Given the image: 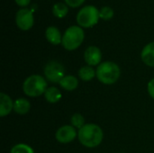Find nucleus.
<instances>
[{"instance_id": "f257e3e1", "label": "nucleus", "mask_w": 154, "mask_h": 153, "mask_svg": "<svg viewBox=\"0 0 154 153\" xmlns=\"http://www.w3.org/2000/svg\"><path fill=\"white\" fill-rule=\"evenodd\" d=\"M104 138L103 130L96 124H86L78 131L79 142L87 148H96L101 144Z\"/></svg>"}, {"instance_id": "f03ea898", "label": "nucleus", "mask_w": 154, "mask_h": 153, "mask_svg": "<svg viewBox=\"0 0 154 153\" xmlns=\"http://www.w3.org/2000/svg\"><path fill=\"white\" fill-rule=\"evenodd\" d=\"M97 79L105 85H113L120 78L121 70L119 66L113 61L101 62L96 69Z\"/></svg>"}, {"instance_id": "7ed1b4c3", "label": "nucleus", "mask_w": 154, "mask_h": 153, "mask_svg": "<svg viewBox=\"0 0 154 153\" xmlns=\"http://www.w3.org/2000/svg\"><path fill=\"white\" fill-rule=\"evenodd\" d=\"M48 84L46 78L41 75H32L23 83V91L29 97H38L44 95Z\"/></svg>"}, {"instance_id": "20e7f679", "label": "nucleus", "mask_w": 154, "mask_h": 153, "mask_svg": "<svg viewBox=\"0 0 154 153\" xmlns=\"http://www.w3.org/2000/svg\"><path fill=\"white\" fill-rule=\"evenodd\" d=\"M85 33L82 27L78 25L69 26L62 35V46L67 50H77L83 42Z\"/></svg>"}, {"instance_id": "39448f33", "label": "nucleus", "mask_w": 154, "mask_h": 153, "mask_svg": "<svg viewBox=\"0 0 154 153\" xmlns=\"http://www.w3.org/2000/svg\"><path fill=\"white\" fill-rule=\"evenodd\" d=\"M99 19V10L94 5L84 6L77 14V23L79 26L84 28L93 27L98 23Z\"/></svg>"}, {"instance_id": "423d86ee", "label": "nucleus", "mask_w": 154, "mask_h": 153, "mask_svg": "<svg viewBox=\"0 0 154 153\" xmlns=\"http://www.w3.org/2000/svg\"><path fill=\"white\" fill-rule=\"evenodd\" d=\"M43 72L46 80L51 83H60L65 77V69L63 65L57 60L49 61L45 65Z\"/></svg>"}, {"instance_id": "0eeeda50", "label": "nucleus", "mask_w": 154, "mask_h": 153, "mask_svg": "<svg viewBox=\"0 0 154 153\" xmlns=\"http://www.w3.org/2000/svg\"><path fill=\"white\" fill-rule=\"evenodd\" d=\"M15 23L17 27L22 31L30 30L34 23L32 11L28 8H22L18 10L15 14Z\"/></svg>"}, {"instance_id": "6e6552de", "label": "nucleus", "mask_w": 154, "mask_h": 153, "mask_svg": "<svg viewBox=\"0 0 154 153\" xmlns=\"http://www.w3.org/2000/svg\"><path fill=\"white\" fill-rule=\"evenodd\" d=\"M78 137V132L72 125H63L60 127L56 133L55 138L60 143H69Z\"/></svg>"}, {"instance_id": "1a4fd4ad", "label": "nucleus", "mask_w": 154, "mask_h": 153, "mask_svg": "<svg viewBox=\"0 0 154 153\" xmlns=\"http://www.w3.org/2000/svg\"><path fill=\"white\" fill-rule=\"evenodd\" d=\"M84 60L88 66H98L102 60V52L97 46H89L84 52Z\"/></svg>"}, {"instance_id": "9d476101", "label": "nucleus", "mask_w": 154, "mask_h": 153, "mask_svg": "<svg viewBox=\"0 0 154 153\" xmlns=\"http://www.w3.org/2000/svg\"><path fill=\"white\" fill-rule=\"evenodd\" d=\"M14 102L12 98L5 94L0 93V115L1 117H5L9 115L14 110Z\"/></svg>"}, {"instance_id": "9b49d317", "label": "nucleus", "mask_w": 154, "mask_h": 153, "mask_svg": "<svg viewBox=\"0 0 154 153\" xmlns=\"http://www.w3.org/2000/svg\"><path fill=\"white\" fill-rule=\"evenodd\" d=\"M141 58L145 65L154 68V41L144 46L141 53Z\"/></svg>"}, {"instance_id": "f8f14e48", "label": "nucleus", "mask_w": 154, "mask_h": 153, "mask_svg": "<svg viewBox=\"0 0 154 153\" xmlns=\"http://www.w3.org/2000/svg\"><path fill=\"white\" fill-rule=\"evenodd\" d=\"M45 37L47 41L53 44L59 45L62 42V36L60 30L55 26H49L45 31Z\"/></svg>"}, {"instance_id": "ddd939ff", "label": "nucleus", "mask_w": 154, "mask_h": 153, "mask_svg": "<svg viewBox=\"0 0 154 153\" xmlns=\"http://www.w3.org/2000/svg\"><path fill=\"white\" fill-rule=\"evenodd\" d=\"M59 85L67 91H73L79 87V79L72 75H67L60 81Z\"/></svg>"}, {"instance_id": "4468645a", "label": "nucleus", "mask_w": 154, "mask_h": 153, "mask_svg": "<svg viewBox=\"0 0 154 153\" xmlns=\"http://www.w3.org/2000/svg\"><path fill=\"white\" fill-rule=\"evenodd\" d=\"M31 109L30 102L25 98H17L14 102V111L18 115H26Z\"/></svg>"}, {"instance_id": "2eb2a0df", "label": "nucleus", "mask_w": 154, "mask_h": 153, "mask_svg": "<svg viewBox=\"0 0 154 153\" xmlns=\"http://www.w3.org/2000/svg\"><path fill=\"white\" fill-rule=\"evenodd\" d=\"M61 93L60 91V89H58L55 87H48L44 93V97L46 99V101L50 104H56L58 102H60V100L61 99Z\"/></svg>"}, {"instance_id": "dca6fc26", "label": "nucleus", "mask_w": 154, "mask_h": 153, "mask_svg": "<svg viewBox=\"0 0 154 153\" xmlns=\"http://www.w3.org/2000/svg\"><path fill=\"white\" fill-rule=\"evenodd\" d=\"M79 77L82 81H91L95 77H97L96 69L91 66H83L79 69Z\"/></svg>"}, {"instance_id": "f3484780", "label": "nucleus", "mask_w": 154, "mask_h": 153, "mask_svg": "<svg viewBox=\"0 0 154 153\" xmlns=\"http://www.w3.org/2000/svg\"><path fill=\"white\" fill-rule=\"evenodd\" d=\"M68 12H69V8H68L67 4H65V3H61V2L56 3V4H54V5L52 7V14L54 16H56L58 18L65 17L67 15Z\"/></svg>"}, {"instance_id": "a211bd4d", "label": "nucleus", "mask_w": 154, "mask_h": 153, "mask_svg": "<svg viewBox=\"0 0 154 153\" xmlns=\"http://www.w3.org/2000/svg\"><path fill=\"white\" fill-rule=\"evenodd\" d=\"M10 153H34L32 148L25 143H18L12 147Z\"/></svg>"}, {"instance_id": "6ab92c4d", "label": "nucleus", "mask_w": 154, "mask_h": 153, "mask_svg": "<svg viewBox=\"0 0 154 153\" xmlns=\"http://www.w3.org/2000/svg\"><path fill=\"white\" fill-rule=\"evenodd\" d=\"M71 125L75 128H78L79 130L81 129L86 124H85V118L81 114H74L70 118Z\"/></svg>"}, {"instance_id": "aec40b11", "label": "nucleus", "mask_w": 154, "mask_h": 153, "mask_svg": "<svg viewBox=\"0 0 154 153\" xmlns=\"http://www.w3.org/2000/svg\"><path fill=\"white\" fill-rule=\"evenodd\" d=\"M114 10L110 7V6H103L100 10H99V15H100V18L105 20V21H107V20H110L113 18L114 16Z\"/></svg>"}, {"instance_id": "412c9836", "label": "nucleus", "mask_w": 154, "mask_h": 153, "mask_svg": "<svg viewBox=\"0 0 154 153\" xmlns=\"http://www.w3.org/2000/svg\"><path fill=\"white\" fill-rule=\"evenodd\" d=\"M84 2L85 0H65V3L67 4V5L71 6V7H79Z\"/></svg>"}, {"instance_id": "4be33fe9", "label": "nucleus", "mask_w": 154, "mask_h": 153, "mask_svg": "<svg viewBox=\"0 0 154 153\" xmlns=\"http://www.w3.org/2000/svg\"><path fill=\"white\" fill-rule=\"evenodd\" d=\"M147 90H148V93H149L150 96L154 99V78L151 79L149 81L148 86H147Z\"/></svg>"}, {"instance_id": "5701e85b", "label": "nucleus", "mask_w": 154, "mask_h": 153, "mask_svg": "<svg viewBox=\"0 0 154 153\" xmlns=\"http://www.w3.org/2000/svg\"><path fill=\"white\" fill-rule=\"evenodd\" d=\"M15 3L19 5V6H22V7H25L27 5H29L31 0H14Z\"/></svg>"}]
</instances>
